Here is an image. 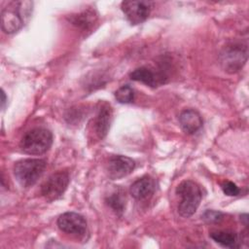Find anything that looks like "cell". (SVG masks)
<instances>
[{
	"mask_svg": "<svg viewBox=\"0 0 249 249\" xmlns=\"http://www.w3.org/2000/svg\"><path fill=\"white\" fill-rule=\"evenodd\" d=\"M222 190L225 195L230 196H235L240 192L239 188L233 182H231V181H225L222 184Z\"/></svg>",
	"mask_w": 249,
	"mask_h": 249,
	"instance_id": "cell-18",
	"label": "cell"
},
{
	"mask_svg": "<svg viewBox=\"0 0 249 249\" xmlns=\"http://www.w3.org/2000/svg\"><path fill=\"white\" fill-rule=\"evenodd\" d=\"M106 201L108 205L118 214H122L124 210L125 207V198L123 196V194L120 193H114L110 195L107 198Z\"/></svg>",
	"mask_w": 249,
	"mask_h": 249,
	"instance_id": "cell-16",
	"label": "cell"
},
{
	"mask_svg": "<svg viewBox=\"0 0 249 249\" xmlns=\"http://www.w3.org/2000/svg\"><path fill=\"white\" fill-rule=\"evenodd\" d=\"M57 227L63 232L83 236L87 232V221L84 216L76 212H65L57 219Z\"/></svg>",
	"mask_w": 249,
	"mask_h": 249,
	"instance_id": "cell-7",
	"label": "cell"
},
{
	"mask_svg": "<svg viewBox=\"0 0 249 249\" xmlns=\"http://www.w3.org/2000/svg\"><path fill=\"white\" fill-rule=\"evenodd\" d=\"M69 174L67 171H57L52 174L42 185L41 194L49 201L60 197L69 184Z\"/></svg>",
	"mask_w": 249,
	"mask_h": 249,
	"instance_id": "cell-6",
	"label": "cell"
},
{
	"mask_svg": "<svg viewBox=\"0 0 249 249\" xmlns=\"http://www.w3.org/2000/svg\"><path fill=\"white\" fill-rule=\"evenodd\" d=\"M156 190L155 180L148 175H145L135 182L129 188V193L132 197L137 200H145L150 198Z\"/></svg>",
	"mask_w": 249,
	"mask_h": 249,
	"instance_id": "cell-11",
	"label": "cell"
},
{
	"mask_svg": "<svg viewBox=\"0 0 249 249\" xmlns=\"http://www.w3.org/2000/svg\"><path fill=\"white\" fill-rule=\"evenodd\" d=\"M135 167V161L123 155H115L109 158L107 163L108 176L112 180L121 179L132 172Z\"/></svg>",
	"mask_w": 249,
	"mask_h": 249,
	"instance_id": "cell-9",
	"label": "cell"
},
{
	"mask_svg": "<svg viewBox=\"0 0 249 249\" xmlns=\"http://www.w3.org/2000/svg\"><path fill=\"white\" fill-rule=\"evenodd\" d=\"M11 6L6 7L1 12V27L5 33L12 34L19 30L23 24L24 18L28 17L25 8H23L22 1L11 2ZM10 3V4H11Z\"/></svg>",
	"mask_w": 249,
	"mask_h": 249,
	"instance_id": "cell-5",
	"label": "cell"
},
{
	"mask_svg": "<svg viewBox=\"0 0 249 249\" xmlns=\"http://www.w3.org/2000/svg\"><path fill=\"white\" fill-rule=\"evenodd\" d=\"M176 195L180 197L178 213L184 218H189L195 214L202 198L199 185L192 180L182 181L176 188Z\"/></svg>",
	"mask_w": 249,
	"mask_h": 249,
	"instance_id": "cell-1",
	"label": "cell"
},
{
	"mask_svg": "<svg viewBox=\"0 0 249 249\" xmlns=\"http://www.w3.org/2000/svg\"><path fill=\"white\" fill-rule=\"evenodd\" d=\"M53 144V134L45 127H35L21 137L20 149L29 155H42L46 153Z\"/></svg>",
	"mask_w": 249,
	"mask_h": 249,
	"instance_id": "cell-3",
	"label": "cell"
},
{
	"mask_svg": "<svg viewBox=\"0 0 249 249\" xmlns=\"http://www.w3.org/2000/svg\"><path fill=\"white\" fill-rule=\"evenodd\" d=\"M1 95H2L1 104H2V108H4V106H5V103H6V94H5L4 90H2V93H1Z\"/></svg>",
	"mask_w": 249,
	"mask_h": 249,
	"instance_id": "cell-20",
	"label": "cell"
},
{
	"mask_svg": "<svg viewBox=\"0 0 249 249\" xmlns=\"http://www.w3.org/2000/svg\"><path fill=\"white\" fill-rule=\"evenodd\" d=\"M210 237L218 244L229 247L234 248L237 246V235L232 231H216L210 233Z\"/></svg>",
	"mask_w": 249,
	"mask_h": 249,
	"instance_id": "cell-15",
	"label": "cell"
},
{
	"mask_svg": "<svg viewBox=\"0 0 249 249\" xmlns=\"http://www.w3.org/2000/svg\"><path fill=\"white\" fill-rule=\"evenodd\" d=\"M248 56V48L243 43H231L224 47L220 53V63L228 73L238 72L245 64Z\"/></svg>",
	"mask_w": 249,
	"mask_h": 249,
	"instance_id": "cell-4",
	"label": "cell"
},
{
	"mask_svg": "<svg viewBox=\"0 0 249 249\" xmlns=\"http://www.w3.org/2000/svg\"><path fill=\"white\" fill-rule=\"evenodd\" d=\"M70 20L73 24L83 30H89L97 20V15L93 10H87L76 16H72Z\"/></svg>",
	"mask_w": 249,
	"mask_h": 249,
	"instance_id": "cell-14",
	"label": "cell"
},
{
	"mask_svg": "<svg viewBox=\"0 0 249 249\" xmlns=\"http://www.w3.org/2000/svg\"><path fill=\"white\" fill-rule=\"evenodd\" d=\"M115 98L123 104L130 103L134 99V90L128 85L122 86L115 91Z\"/></svg>",
	"mask_w": 249,
	"mask_h": 249,
	"instance_id": "cell-17",
	"label": "cell"
},
{
	"mask_svg": "<svg viewBox=\"0 0 249 249\" xmlns=\"http://www.w3.org/2000/svg\"><path fill=\"white\" fill-rule=\"evenodd\" d=\"M47 161L42 159H24L14 165V174L20 186L28 188L33 186L43 175Z\"/></svg>",
	"mask_w": 249,
	"mask_h": 249,
	"instance_id": "cell-2",
	"label": "cell"
},
{
	"mask_svg": "<svg viewBox=\"0 0 249 249\" xmlns=\"http://www.w3.org/2000/svg\"><path fill=\"white\" fill-rule=\"evenodd\" d=\"M222 218H223V214L215 210H206L202 215V219L207 223H217L221 221Z\"/></svg>",
	"mask_w": 249,
	"mask_h": 249,
	"instance_id": "cell-19",
	"label": "cell"
},
{
	"mask_svg": "<svg viewBox=\"0 0 249 249\" xmlns=\"http://www.w3.org/2000/svg\"><path fill=\"white\" fill-rule=\"evenodd\" d=\"M129 76L131 80L141 82L152 88H157L165 83V76L162 73L155 71L147 66L136 68L129 74Z\"/></svg>",
	"mask_w": 249,
	"mask_h": 249,
	"instance_id": "cell-10",
	"label": "cell"
},
{
	"mask_svg": "<svg viewBox=\"0 0 249 249\" xmlns=\"http://www.w3.org/2000/svg\"><path fill=\"white\" fill-rule=\"evenodd\" d=\"M112 120V109L109 104L102 103L98 108L97 114L93 120V129L99 139H103L110 128Z\"/></svg>",
	"mask_w": 249,
	"mask_h": 249,
	"instance_id": "cell-12",
	"label": "cell"
},
{
	"mask_svg": "<svg viewBox=\"0 0 249 249\" xmlns=\"http://www.w3.org/2000/svg\"><path fill=\"white\" fill-rule=\"evenodd\" d=\"M179 124L187 134H194L202 126V119L199 113L194 109L183 110L179 115Z\"/></svg>",
	"mask_w": 249,
	"mask_h": 249,
	"instance_id": "cell-13",
	"label": "cell"
},
{
	"mask_svg": "<svg viewBox=\"0 0 249 249\" xmlns=\"http://www.w3.org/2000/svg\"><path fill=\"white\" fill-rule=\"evenodd\" d=\"M121 8L131 24H139L148 18L152 9V2L124 1L121 4Z\"/></svg>",
	"mask_w": 249,
	"mask_h": 249,
	"instance_id": "cell-8",
	"label": "cell"
}]
</instances>
